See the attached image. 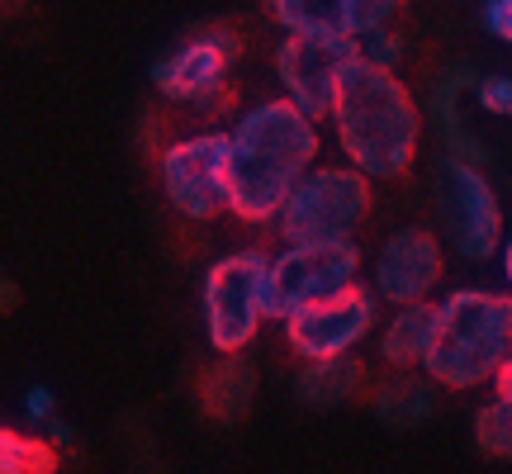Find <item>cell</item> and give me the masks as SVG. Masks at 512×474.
I'll return each instance as SVG.
<instances>
[{
	"label": "cell",
	"instance_id": "2e32d148",
	"mask_svg": "<svg viewBox=\"0 0 512 474\" xmlns=\"http://www.w3.org/2000/svg\"><path fill=\"white\" fill-rule=\"evenodd\" d=\"M432 389L437 384L427 380V375H394L375 394V413L384 418V427H403V432L422 427V422L432 418Z\"/></svg>",
	"mask_w": 512,
	"mask_h": 474
},
{
	"label": "cell",
	"instance_id": "30bf717a",
	"mask_svg": "<svg viewBox=\"0 0 512 474\" xmlns=\"http://www.w3.org/2000/svg\"><path fill=\"white\" fill-rule=\"evenodd\" d=\"M441 219L446 237L465 261H489L503 252V209H498L494 185L484 181L475 162H451L441 181Z\"/></svg>",
	"mask_w": 512,
	"mask_h": 474
},
{
	"label": "cell",
	"instance_id": "603a6c76",
	"mask_svg": "<svg viewBox=\"0 0 512 474\" xmlns=\"http://www.w3.org/2000/svg\"><path fill=\"white\" fill-rule=\"evenodd\" d=\"M489 384H494V399L512 403V356H508V361H503V365H498V375H494V380H489Z\"/></svg>",
	"mask_w": 512,
	"mask_h": 474
},
{
	"label": "cell",
	"instance_id": "5b68a950",
	"mask_svg": "<svg viewBox=\"0 0 512 474\" xmlns=\"http://www.w3.org/2000/svg\"><path fill=\"white\" fill-rule=\"evenodd\" d=\"M266 266V252L242 247L219 256L204 275V332L219 356H242L266 323Z\"/></svg>",
	"mask_w": 512,
	"mask_h": 474
},
{
	"label": "cell",
	"instance_id": "8fae6325",
	"mask_svg": "<svg viewBox=\"0 0 512 474\" xmlns=\"http://www.w3.org/2000/svg\"><path fill=\"white\" fill-rule=\"evenodd\" d=\"M441 271L446 266H441L437 233L432 228H399V233L384 237L380 256L370 266V294L394 309H413V304H427Z\"/></svg>",
	"mask_w": 512,
	"mask_h": 474
},
{
	"label": "cell",
	"instance_id": "4fadbf2b",
	"mask_svg": "<svg viewBox=\"0 0 512 474\" xmlns=\"http://www.w3.org/2000/svg\"><path fill=\"white\" fill-rule=\"evenodd\" d=\"M432 342H437V304L394 309V318L380 332V361L394 375H418L422 365H427Z\"/></svg>",
	"mask_w": 512,
	"mask_h": 474
},
{
	"label": "cell",
	"instance_id": "ac0fdd59",
	"mask_svg": "<svg viewBox=\"0 0 512 474\" xmlns=\"http://www.w3.org/2000/svg\"><path fill=\"white\" fill-rule=\"evenodd\" d=\"M475 446L494 460H512V403L489 399L475 413Z\"/></svg>",
	"mask_w": 512,
	"mask_h": 474
},
{
	"label": "cell",
	"instance_id": "ba28073f",
	"mask_svg": "<svg viewBox=\"0 0 512 474\" xmlns=\"http://www.w3.org/2000/svg\"><path fill=\"white\" fill-rule=\"evenodd\" d=\"M162 190L185 219H219L228 209V133H190L162 152Z\"/></svg>",
	"mask_w": 512,
	"mask_h": 474
},
{
	"label": "cell",
	"instance_id": "ffe728a7",
	"mask_svg": "<svg viewBox=\"0 0 512 474\" xmlns=\"http://www.w3.org/2000/svg\"><path fill=\"white\" fill-rule=\"evenodd\" d=\"M479 110L512 114V76H489V81H479Z\"/></svg>",
	"mask_w": 512,
	"mask_h": 474
},
{
	"label": "cell",
	"instance_id": "7c38bea8",
	"mask_svg": "<svg viewBox=\"0 0 512 474\" xmlns=\"http://www.w3.org/2000/svg\"><path fill=\"white\" fill-rule=\"evenodd\" d=\"M233 62H238V38L228 29H209V34L181 43L176 53H166L152 67V86L181 105H214L228 86Z\"/></svg>",
	"mask_w": 512,
	"mask_h": 474
},
{
	"label": "cell",
	"instance_id": "cb8c5ba5",
	"mask_svg": "<svg viewBox=\"0 0 512 474\" xmlns=\"http://www.w3.org/2000/svg\"><path fill=\"white\" fill-rule=\"evenodd\" d=\"M503 280H508V294H512V242H503Z\"/></svg>",
	"mask_w": 512,
	"mask_h": 474
},
{
	"label": "cell",
	"instance_id": "52a82bcc",
	"mask_svg": "<svg viewBox=\"0 0 512 474\" xmlns=\"http://www.w3.org/2000/svg\"><path fill=\"white\" fill-rule=\"evenodd\" d=\"M375 318H380V299L366 285H351V290L285 318V342H290V351L304 365L342 361V356H351L375 332Z\"/></svg>",
	"mask_w": 512,
	"mask_h": 474
},
{
	"label": "cell",
	"instance_id": "5bb4252c",
	"mask_svg": "<svg viewBox=\"0 0 512 474\" xmlns=\"http://www.w3.org/2000/svg\"><path fill=\"white\" fill-rule=\"evenodd\" d=\"M361 380H366V365L356 361V356L313 361L294 375V394H299V403H309V408H337V403H347L361 389Z\"/></svg>",
	"mask_w": 512,
	"mask_h": 474
},
{
	"label": "cell",
	"instance_id": "9a60e30c",
	"mask_svg": "<svg viewBox=\"0 0 512 474\" xmlns=\"http://www.w3.org/2000/svg\"><path fill=\"white\" fill-rule=\"evenodd\" d=\"M252 389H256V370L252 361L242 356H223L214 370H204V384H200V403L223 422H238L252 403Z\"/></svg>",
	"mask_w": 512,
	"mask_h": 474
},
{
	"label": "cell",
	"instance_id": "277c9868",
	"mask_svg": "<svg viewBox=\"0 0 512 474\" xmlns=\"http://www.w3.org/2000/svg\"><path fill=\"white\" fill-rule=\"evenodd\" d=\"M370 219V181L351 166H313L294 185L285 209L275 214V233L285 247L313 242H356L361 223Z\"/></svg>",
	"mask_w": 512,
	"mask_h": 474
},
{
	"label": "cell",
	"instance_id": "7402d4cb",
	"mask_svg": "<svg viewBox=\"0 0 512 474\" xmlns=\"http://www.w3.org/2000/svg\"><path fill=\"white\" fill-rule=\"evenodd\" d=\"M24 413H29V422H43V427H48V422L57 418V394L43 389V384H34V389L24 394Z\"/></svg>",
	"mask_w": 512,
	"mask_h": 474
},
{
	"label": "cell",
	"instance_id": "44dd1931",
	"mask_svg": "<svg viewBox=\"0 0 512 474\" xmlns=\"http://www.w3.org/2000/svg\"><path fill=\"white\" fill-rule=\"evenodd\" d=\"M479 19H484V29H489L498 43L512 48V0H489V5L479 10Z\"/></svg>",
	"mask_w": 512,
	"mask_h": 474
},
{
	"label": "cell",
	"instance_id": "9c48e42d",
	"mask_svg": "<svg viewBox=\"0 0 512 474\" xmlns=\"http://www.w3.org/2000/svg\"><path fill=\"white\" fill-rule=\"evenodd\" d=\"M351 62H356V43H342V38H285L275 48V76L285 86V100L313 124L332 119Z\"/></svg>",
	"mask_w": 512,
	"mask_h": 474
},
{
	"label": "cell",
	"instance_id": "e0dca14e",
	"mask_svg": "<svg viewBox=\"0 0 512 474\" xmlns=\"http://www.w3.org/2000/svg\"><path fill=\"white\" fill-rule=\"evenodd\" d=\"M0 460H5V474H53L57 470V451L48 441L10 432V427H0Z\"/></svg>",
	"mask_w": 512,
	"mask_h": 474
},
{
	"label": "cell",
	"instance_id": "3957f363",
	"mask_svg": "<svg viewBox=\"0 0 512 474\" xmlns=\"http://www.w3.org/2000/svg\"><path fill=\"white\" fill-rule=\"evenodd\" d=\"M512 356V294L451 290L437 304V342L422 375L441 389H475L498 375Z\"/></svg>",
	"mask_w": 512,
	"mask_h": 474
},
{
	"label": "cell",
	"instance_id": "8992f818",
	"mask_svg": "<svg viewBox=\"0 0 512 474\" xmlns=\"http://www.w3.org/2000/svg\"><path fill=\"white\" fill-rule=\"evenodd\" d=\"M361 247L356 242H313V247H285L266 266V318H294L309 304H323L332 294L361 285Z\"/></svg>",
	"mask_w": 512,
	"mask_h": 474
},
{
	"label": "cell",
	"instance_id": "7a4b0ae2",
	"mask_svg": "<svg viewBox=\"0 0 512 474\" xmlns=\"http://www.w3.org/2000/svg\"><path fill=\"white\" fill-rule=\"evenodd\" d=\"M332 128L347 152V166L366 181H399L422 143V114L413 91L394 72H380L361 57L342 76Z\"/></svg>",
	"mask_w": 512,
	"mask_h": 474
},
{
	"label": "cell",
	"instance_id": "6da1fadb",
	"mask_svg": "<svg viewBox=\"0 0 512 474\" xmlns=\"http://www.w3.org/2000/svg\"><path fill=\"white\" fill-rule=\"evenodd\" d=\"M318 166V124L285 95L261 100L228 133V214L242 223H275L294 185Z\"/></svg>",
	"mask_w": 512,
	"mask_h": 474
},
{
	"label": "cell",
	"instance_id": "d6986e66",
	"mask_svg": "<svg viewBox=\"0 0 512 474\" xmlns=\"http://www.w3.org/2000/svg\"><path fill=\"white\" fill-rule=\"evenodd\" d=\"M356 57L361 62H370V67H380V72H399V62H403V43L389 29H380V34H370L356 43Z\"/></svg>",
	"mask_w": 512,
	"mask_h": 474
}]
</instances>
